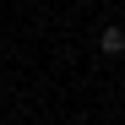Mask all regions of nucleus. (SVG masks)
I'll list each match as a JSON object with an SVG mask.
<instances>
[{"label": "nucleus", "mask_w": 125, "mask_h": 125, "mask_svg": "<svg viewBox=\"0 0 125 125\" xmlns=\"http://www.w3.org/2000/svg\"><path fill=\"white\" fill-rule=\"evenodd\" d=\"M98 49H103V54H125V27H103Z\"/></svg>", "instance_id": "nucleus-1"}]
</instances>
